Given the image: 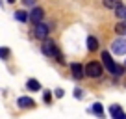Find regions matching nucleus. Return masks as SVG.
I'll use <instances>...</instances> for the list:
<instances>
[{"label": "nucleus", "mask_w": 126, "mask_h": 119, "mask_svg": "<svg viewBox=\"0 0 126 119\" xmlns=\"http://www.w3.org/2000/svg\"><path fill=\"white\" fill-rule=\"evenodd\" d=\"M93 114H96L98 117H104V108H102V104L94 102V104H93Z\"/></svg>", "instance_id": "obj_16"}, {"label": "nucleus", "mask_w": 126, "mask_h": 119, "mask_svg": "<svg viewBox=\"0 0 126 119\" xmlns=\"http://www.w3.org/2000/svg\"><path fill=\"white\" fill-rule=\"evenodd\" d=\"M17 104H19V108H32L33 106V100H32L30 97H20V99L17 100Z\"/></svg>", "instance_id": "obj_9"}, {"label": "nucleus", "mask_w": 126, "mask_h": 119, "mask_svg": "<svg viewBox=\"0 0 126 119\" xmlns=\"http://www.w3.org/2000/svg\"><path fill=\"white\" fill-rule=\"evenodd\" d=\"M110 114L113 119H126V114L122 112V108L119 106V104H113V106L110 108Z\"/></svg>", "instance_id": "obj_8"}, {"label": "nucleus", "mask_w": 126, "mask_h": 119, "mask_svg": "<svg viewBox=\"0 0 126 119\" xmlns=\"http://www.w3.org/2000/svg\"><path fill=\"white\" fill-rule=\"evenodd\" d=\"M0 58H2V60H8L9 58V48H6V47L0 48Z\"/></svg>", "instance_id": "obj_17"}, {"label": "nucleus", "mask_w": 126, "mask_h": 119, "mask_svg": "<svg viewBox=\"0 0 126 119\" xmlns=\"http://www.w3.org/2000/svg\"><path fill=\"white\" fill-rule=\"evenodd\" d=\"M87 48H89L91 52L98 48V41H96V37H93V36H89V37H87Z\"/></svg>", "instance_id": "obj_12"}, {"label": "nucleus", "mask_w": 126, "mask_h": 119, "mask_svg": "<svg viewBox=\"0 0 126 119\" xmlns=\"http://www.w3.org/2000/svg\"><path fill=\"white\" fill-rule=\"evenodd\" d=\"M28 89H32V91H39V89H41V84L37 82V80L30 78V80H28Z\"/></svg>", "instance_id": "obj_13"}, {"label": "nucleus", "mask_w": 126, "mask_h": 119, "mask_svg": "<svg viewBox=\"0 0 126 119\" xmlns=\"http://www.w3.org/2000/svg\"><path fill=\"white\" fill-rule=\"evenodd\" d=\"M8 2H9V4H13V2H15V0H8Z\"/></svg>", "instance_id": "obj_20"}, {"label": "nucleus", "mask_w": 126, "mask_h": 119, "mask_svg": "<svg viewBox=\"0 0 126 119\" xmlns=\"http://www.w3.org/2000/svg\"><path fill=\"white\" fill-rule=\"evenodd\" d=\"M115 32H117L119 36H126V20H122V22H119L117 26H115Z\"/></svg>", "instance_id": "obj_14"}, {"label": "nucleus", "mask_w": 126, "mask_h": 119, "mask_svg": "<svg viewBox=\"0 0 126 119\" xmlns=\"http://www.w3.org/2000/svg\"><path fill=\"white\" fill-rule=\"evenodd\" d=\"M41 50H43V54L48 56V58H59L58 45H56L54 41H50V39H45V41H43V47H41Z\"/></svg>", "instance_id": "obj_3"}, {"label": "nucleus", "mask_w": 126, "mask_h": 119, "mask_svg": "<svg viewBox=\"0 0 126 119\" xmlns=\"http://www.w3.org/2000/svg\"><path fill=\"white\" fill-rule=\"evenodd\" d=\"M15 19L20 20V22H26V20H30V15H28L26 11H17L15 13Z\"/></svg>", "instance_id": "obj_15"}, {"label": "nucleus", "mask_w": 126, "mask_h": 119, "mask_svg": "<svg viewBox=\"0 0 126 119\" xmlns=\"http://www.w3.org/2000/svg\"><path fill=\"white\" fill-rule=\"evenodd\" d=\"M104 6H106L108 9H113V11H115L119 6H122V2H121V0H104Z\"/></svg>", "instance_id": "obj_10"}, {"label": "nucleus", "mask_w": 126, "mask_h": 119, "mask_svg": "<svg viewBox=\"0 0 126 119\" xmlns=\"http://www.w3.org/2000/svg\"><path fill=\"white\" fill-rule=\"evenodd\" d=\"M22 4L28 8V6H33V4H35V0H22Z\"/></svg>", "instance_id": "obj_18"}, {"label": "nucleus", "mask_w": 126, "mask_h": 119, "mask_svg": "<svg viewBox=\"0 0 126 119\" xmlns=\"http://www.w3.org/2000/svg\"><path fill=\"white\" fill-rule=\"evenodd\" d=\"M71 73H72V76H74V78H83V76H85V67H83V65H80V63H72L71 65Z\"/></svg>", "instance_id": "obj_7"}, {"label": "nucleus", "mask_w": 126, "mask_h": 119, "mask_svg": "<svg viewBox=\"0 0 126 119\" xmlns=\"http://www.w3.org/2000/svg\"><path fill=\"white\" fill-rule=\"evenodd\" d=\"M115 17H117V19H121V20H126V6H124V4L119 6V8L115 9Z\"/></svg>", "instance_id": "obj_11"}, {"label": "nucleus", "mask_w": 126, "mask_h": 119, "mask_svg": "<svg viewBox=\"0 0 126 119\" xmlns=\"http://www.w3.org/2000/svg\"><path fill=\"white\" fill-rule=\"evenodd\" d=\"M56 97H59V99H61V97H63V89H56Z\"/></svg>", "instance_id": "obj_19"}, {"label": "nucleus", "mask_w": 126, "mask_h": 119, "mask_svg": "<svg viewBox=\"0 0 126 119\" xmlns=\"http://www.w3.org/2000/svg\"><path fill=\"white\" fill-rule=\"evenodd\" d=\"M102 63H104V67H106L111 75H115V76H121L122 75V67H119L113 60H111L110 52H102Z\"/></svg>", "instance_id": "obj_1"}, {"label": "nucleus", "mask_w": 126, "mask_h": 119, "mask_svg": "<svg viewBox=\"0 0 126 119\" xmlns=\"http://www.w3.org/2000/svg\"><path fill=\"white\" fill-rule=\"evenodd\" d=\"M111 52L117 54V56L126 54V39L124 37H119V39H115L113 43H111Z\"/></svg>", "instance_id": "obj_4"}, {"label": "nucleus", "mask_w": 126, "mask_h": 119, "mask_svg": "<svg viewBox=\"0 0 126 119\" xmlns=\"http://www.w3.org/2000/svg\"><path fill=\"white\" fill-rule=\"evenodd\" d=\"M43 19H45L43 8H33V9H32V13H30V22L39 24V22H43Z\"/></svg>", "instance_id": "obj_5"}, {"label": "nucleus", "mask_w": 126, "mask_h": 119, "mask_svg": "<svg viewBox=\"0 0 126 119\" xmlns=\"http://www.w3.org/2000/svg\"><path fill=\"white\" fill-rule=\"evenodd\" d=\"M33 36H35L37 39H47V36H48V28H47V24H43V22L35 24V28H33Z\"/></svg>", "instance_id": "obj_6"}, {"label": "nucleus", "mask_w": 126, "mask_h": 119, "mask_svg": "<svg viewBox=\"0 0 126 119\" xmlns=\"http://www.w3.org/2000/svg\"><path fill=\"white\" fill-rule=\"evenodd\" d=\"M102 63H98V61H89V63L85 65V75L89 76V78H100L102 76Z\"/></svg>", "instance_id": "obj_2"}]
</instances>
